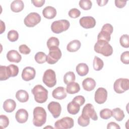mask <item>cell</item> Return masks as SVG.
Instances as JSON below:
<instances>
[{"label":"cell","mask_w":129,"mask_h":129,"mask_svg":"<svg viewBox=\"0 0 129 129\" xmlns=\"http://www.w3.org/2000/svg\"><path fill=\"white\" fill-rule=\"evenodd\" d=\"M119 42L120 45L124 48L129 47V37L127 34L122 35L119 38Z\"/></svg>","instance_id":"74e56055"},{"label":"cell","mask_w":129,"mask_h":129,"mask_svg":"<svg viewBox=\"0 0 129 129\" xmlns=\"http://www.w3.org/2000/svg\"><path fill=\"white\" fill-rule=\"evenodd\" d=\"M36 75L35 70L31 67H25L22 73V79L25 81H29L34 79Z\"/></svg>","instance_id":"9a60e30c"},{"label":"cell","mask_w":129,"mask_h":129,"mask_svg":"<svg viewBox=\"0 0 129 129\" xmlns=\"http://www.w3.org/2000/svg\"><path fill=\"white\" fill-rule=\"evenodd\" d=\"M80 25L85 29H90L95 27V19L91 16H86L81 18L79 20Z\"/></svg>","instance_id":"5bb4252c"},{"label":"cell","mask_w":129,"mask_h":129,"mask_svg":"<svg viewBox=\"0 0 129 129\" xmlns=\"http://www.w3.org/2000/svg\"><path fill=\"white\" fill-rule=\"evenodd\" d=\"M35 100L39 103L46 102L48 98V91L41 85H37L31 90Z\"/></svg>","instance_id":"7a4b0ae2"},{"label":"cell","mask_w":129,"mask_h":129,"mask_svg":"<svg viewBox=\"0 0 129 129\" xmlns=\"http://www.w3.org/2000/svg\"><path fill=\"white\" fill-rule=\"evenodd\" d=\"M94 49L95 52L105 56H109L113 53L112 47L108 42L104 40H97L94 45Z\"/></svg>","instance_id":"3957f363"},{"label":"cell","mask_w":129,"mask_h":129,"mask_svg":"<svg viewBox=\"0 0 129 129\" xmlns=\"http://www.w3.org/2000/svg\"><path fill=\"white\" fill-rule=\"evenodd\" d=\"M19 50L20 53L23 54H28L31 52V49L26 44H22L19 46Z\"/></svg>","instance_id":"7bdbcfd3"},{"label":"cell","mask_w":129,"mask_h":129,"mask_svg":"<svg viewBox=\"0 0 129 129\" xmlns=\"http://www.w3.org/2000/svg\"><path fill=\"white\" fill-rule=\"evenodd\" d=\"M107 98V90L102 87L98 88L95 92L94 99L95 102L99 104L104 103Z\"/></svg>","instance_id":"7c38bea8"},{"label":"cell","mask_w":129,"mask_h":129,"mask_svg":"<svg viewBox=\"0 0 129 129\" xmlns=\"http://www.w3.org/2000/svg\"><path fill=\"white\" fill-rule=\"evenodd\" d=\"M70 26V23L67 20H60L54 21L51 25V31L56 34L60 33L67 30Z\"/></svg>","instance_id":"277c9868"},{"label":"cell","mask_w":129,"mask_h":129,"mask_svg":"<svg viewBox=\"0 0 129 129\" xmlns=\"http://www.w3.org/2000/svg\"><path fill=\"white\" fill-rule=\"evenodd\" d=\"M61 52L58 47H53L49 49V53L47 55L46 61L48 63L53 64L58 61L61 57Z\"/></svg>","instance_id":"ba28073f"},{"label":"cell","mask_w":129,"mask_h":129,"mask_svg":"<svg viewBox=\"0 0 129 129\" xmlns=\"http://www.w3.org/2000/svg\"><path fill=\"white\" fill-rule=\"evenodd\" d=\"M47 109L55 118L58 117L61 113V107L58 102L55 101L50 102L47 106Z\"/></svg>","instance_id":"4fadbf2b"},{"label":"cell","mask_w":129,"mask_h":129,"mask_svg":"<svg viewBox=\"0 0 129 129\" xmlns=\"http://www.w3.org/2000/svg\"><path fill=\"white\" fill-rule=\"evenodd\" d=\"M52 97L58 100H62L67 97L66 89L63 87H58L54 89L52 93Z\"/></svg>","instance_id":"e0dca14e"},{"label":"cell","mask_w":129,"mask_h":129,"mask_svg":"<svg viewBox=\"0 0 129 129\" xmlns=\"http://www.w3.org/2000/svg\"><path fill=\"white\" fill-rule=\"evenodd\" d=\"M80 90V87L78 83L73 82L69 83L67 85L66 91L70 94H74L79 92Z\"/></svg>","instance_id":"cb8c5ba5"},{"label":"cell","mask_w":129,"mask_h":129,"mask_svg":"<svg viewBox=\"0 0 129 129\" xmlns=\"http://www.w3.org/2000/svg\"><path fill=\"white\" fill-rule=\"evenodd\" d=\"M108 0H97L96 2L98 4L99 6H103L106 5V4L108 3Z\"/></svg>","instance_id":"c3c4849f"},{"label":"cell","mask_w":129,"mask_h":129,"mask_svg":"<svg viewBox=\"0 0 129 129\" xmlns=\"http://www.w3.org/2000/svg\"><path fill=\"white\" fill-rule=\"evenodd\" d=\"M42 14L46 19H51L54 18L56 15V9L51 6L46 7L42 11Z\"/></svg>","instance_id":"ffe728a7"},{"label":"cell","mask_w":129,"mask_h":129,"mask_svg":"<svg viewBox=\"0 0 129 129\" xmlns=\"http://www.w3.org/2000/svg\"><path fill=\"white\" fill-rule=\"evenodd\" d=\"M113 89L114 91L121 94L124 93L129 89V80L126 78H119L114 83Z\"/></svg>","instance_id":"52a82bcc"},{"label":"cell","mask_w":129,"mask_h":129,"mask_svg":"<svg viewBox=\"0 0 129 129\" xmlns=\"http://www.w3.org/2000/svg\"><path fill=\"white\" fill-rule=\"evenodd\" d=\"M81 42L78 40H74L70 42L67 46V49L68 51L73 52L78 51L81 47Z\"/></svg>","instance_id":"d4e9b609"},{"label":"cell","mask_w":129,"mask_h":129,"mask_svg":"<svg viewBox=\"0 0 129 129\" xmlns=\"http://www.w3.org/2000/svg\"><path fill=\"white\" fill-rule=\"evenodd\" d=\"M8 39L11 42L16 41L19 38V34L18 32L14 30H10L7 35Z\"/></svg>","instance_id":"8d00e7d4"},{"label":"cell","mask_w":129,"mask_h":129,"mask_svg":"<svg viewBox=\"0 0 129 129\" xmlns=\"http://www.w3.org/2000/svg\"><path fill=\"white\" fill-rule=\"evenodd\" d=\"M35 61L40 64H42L46 61L47 55L43 52L39 51L36 53L34 56Z\"/></svg>","instance_id":"f546056e"},{"label":"cell","mask_w":129,"mask_h":129,"mask_svg":"<svg viewBox=\"0 0 129 129\" xmlns=\"http://www.w3.org/2000/svg\"><path fill=\"white\" fill-rule=\"evenodd\" d=\"M10 78L8 72L7 70V67L5 66H0V80L5 81Z\"/></svg>","instance_id":"836d02e7"},{"label":"cell","mask_w":129,"mask_h":129,"mask_svg":"<svg viewBox=\"0 0 129 129\" xmlns=\"http://www.w3.org/2000/svg\"><path fill=\"white\" fill-rule=\"evenodd\" d=\"M29 114L27 111L23 108L19 109L15 114V118L17 122L20 123L26 122L28 118Z\"/></svg>","instance_id":"2e32d148"},{"label":"cell","mask_w":129,"mask_h":129,"mask_svg":"<svg viewBox=\"0 0 129 129\" xmlns=\"http://www.w3.org/2000/svg\"><path fill=\"white\" fill-rule=\"evenodd\" d=\"M93 66L94 69L95 71H98L101 70L103 68L104 66V62L101 58L95 56L93 60Z\"/></svg>","instance_id":"4dcf8cb0"},{"label":"cell","mask_w":129,"mask_h":129,"mask_svg":"<svg viewBox=\"0 0 129 129\" xmlns=\"http://www.w3.org/2000/svg\"><path fill=\"white\" fill-rule=\"evenodd\" d=\"M46 44L47 47L49 49L53 47H58L59 45V41L57 38L51 37L48 39Z\"/></svg>","instance_id":"d6a6232c"},{"label":"cell","mask_w":129,"mask_h":129,"mask_svg":"<svg viewBox=\"0 0 129 129\" xmlns=\"http://www.w3.org/2000/svg\"><path fill=\"white\" fill-rule=\"evenodd\" d=\"M78 124L82 126L85 127L88 126L90 123V119L86 118L82 115H80L78 119Z\"/></svg>","instance_id":"ab89813d"},{"label":"cell","mask_w":129,"mask_h":129,"mask_svg":"<svg viewBox=\"0 0 129 129\" xmlns=\"http://www.w3.org/2000/svg\"><path fill=\"white\" fill-rule=\"evenodd\" d=\"M46 112L42 107L37 106L33 110V124L38 127L42 126L46 121Z\"/></svg>","instance_id":"6da1fadb"},{"label":"cell","mask_w":129,"mask_h":129,"mask_svg":"<svg viewBox=\"0 0 129 129\" xmlns=\"http://www.w3.org/2000/svg\"><path fill=\"white\" fill-rule=\"evenodd\" d=\"M79 6L84 10H89L91 9L92 4L90 0H81L79 2Z\"/></svg>","instance_id":"e575fe53"},{"label":"cell","mask_w":129,"mask_h":129,"mask_svg":"<svg viewBox=\"0 0 129 129\" xmlns=\"http://www.w3.org/2000/svg\"><path fill=\"white\" fill-rule=\"evenodd\" d=\"M81 115L88 119L91 118L93 120L98 119V116L94 107L91 103H87L85 105L83 108Z\"/></svg>","instance_id":"8fae6325"},{"label":"cell","mask_w":129,"mask_h":129,"mask_svg":"<svg viewBox=\"0 0 129 129\" xmlns=\"http://www.w3.org/2000/svg\"><path fill=\"white\" fill-rule=\"evenodd\" d=\"M80 106H81L78 103L75 101L72 100V101L68 103L67 105V110L70 114L75 115L79 112Z\"/></svg>","instance_id":"7402d4cb"},{"label":"cell","mask_w":129,"mask_h":129,"mask_svg":"<svg viewBox=\"0 0 129 129\" xmlns=\"http://www.w3.org/2000/svg\"><path fill=\"white\" fill-rule=\"evenodd\" d=\"M41 16L35 12L29 13L25 18L24 22L25 25L28 27H33L38 24L41 21Z\"/></svg>","instance_id":"30bf717a"},{"label":"cell","mask_w":129,"mask_h":129,"mask_svg":"<svg viewBox=\"0 0 129 129\" xmlns=\"http://www.w3.org/2000/svg\"><path fill=\"white\" fill-rule=\"evenodd\" d=\"M74 119L70 117L66 116L57 120L54 123V128L56 129H68L74 126Z\"/></svg>","instance_id":"9c48e42d"},{"label":"cell","mask_w":129,"mask_h":129,"mask_svg":"<svg viewBox=\"0 0 129 129\" xmlns=\"http://www.w3.org/2000/svg\"><path fill=\"white\" fill-rule=\"evenodd\" d=\"M1 34L3 33L4 31H5V23L1 20Z\"/></svg>","instance_id":"681fc988"},{"label":"cell","mask_w":129,"mask_h":129,"mask_svg":"<svg viewBox=\"0 0 129 129\" xmlns=\"http://www.w3.org/2000/svg\"><path fill=\"white\" fill-rule=\"evenodd\" d=\"M68 14L70 17L72 18H77L80 16L81 12L76 8H73L70 10Z\"/></svg>","instance_id":"60d3db41"},{"label":"cell","mask_w":129,"mask_h":129,"mask_svg":"<svg viewBox=\"0 0 129 129\" xmlns=\"http://www.w3.org/2000/svg\"><path fill=\"white\" fill-rule=\"evenodd\" d=\"M76 76L73 72H68L66 73L63 76V82L67 85L70 83L74 82Z\"/></svg>","instance_id":"1f68e13d"},{"label":"cell","mask_w":129,"mask_h":129,"mask_svg":"<svg viewBox=\"0 0 129 129\" xmlns=\"http://www.w3.org/2000/svg\"><path fill=\"white\" fill-rule=\"evenodd\" d=\"M32 3L36 7H41L44 4L45 0H32Z\"/></svg>","instance_id":"f6af8a7d"},{"label":"cell","mask_w":129,"mask_h":129,"mask_svg":"<svg viewBox=\"0 0 129 129\" xmlns=\"http://www.w3.org/2000/svg\"><path fill=\"white\" fill-rule=\"evenodd\" d=\"M16 107V103L11 99H8L5 101L3 104V108L7 112H12L14 111Z\"/></svg>","instance_id":"44dd1931"},{"label":"cell","mask_w":129,"mask_h":129,"mask_svg":"<svg viewBox=\"0 0 129 129\" xmlns=\"http://www.w3.org/2000/svg\"><path fill=\"white\" fill-rule=\"evenodd\" d=\"M7 58L10 62L18 63L22 59V56L16 50H11L7 54Z\"/></svg>","instance_id":"ac0fdd59"},{"label":"cell","mask_w":129,"mask_h":129,"mask_svg":"<svg viewBox=\"0 0 129 129\" xmlns=\"http://www.w3.org/2000/svg\"><path fill=\"white\" fill-rule=\"evenodd\" d=\"M83 89L87 91H91L94 89L96 86L95 81L91 78H87L82 82Z\"/></svg>","instance_id":"d6986e66"},{"label":"cell","mask_w":129,"mask_h":129,"mask_svg":"<svg viewBox=\"0 0 129 129\" xmlns=\"http://www.w3.org/2000/svg\"><path fill=\"white\" fill-rule=\"evenodd\" d=\"M42 81L43 83L48 87H54L56 84V75L55 72L51 69H48L44 73Z\"/></svg>","instance_id":"8992f818"},{"label":"cell","mask_w":129,"mask_h":129,"mask_svg":"<svg viewBox=\"0 0 129 129\" xmlns=\"http://www.w3.org/2000/svg\"><path fill=\"white\" fill-rule=\"evenodd\" d=\"M112 116V111L108 108L103 109L100 111V116L102 119H107Z\"/></svg>","instance_id":"d590c367"},{"label":"cell","mask_w":129,"mask_h":129,"mask_svg":"<svg viewBox=\"0 0 129 129\" xmlns=\"http://www.w3.org/2000/svg\"><path fill=\"white\" fill-rule=\"evenodd\" d=\"M127 1H118L115 0V5L116 7L121 9L123 8L126 4Z\"/></svg>","instance_id":"bcb514c9"},{"label":"cell","mask_w":129,"mask_h":129,"mask_svg":"<svg viewBox=\"0 0 129 129\" xmlns=\"http://www.w3.org/2000/svg\"><path fill=\"white\" fill-rule=\"evenodd\" d=\"M119 125L115 122H110L107 124V128H115V129H120Z\"/></svg>","instance_id":"7dc6e473"},{"label":"cell","mask_w":129,"mask_h":129,"mask_svg":"<svg viewBox=\"0 0 129 129\" xmlns=\"http://www.w3.org/2000/svg\"><path fill=\"white\" fill-rule=\"evenodd\" d=\"M16 98L20 102H26L29 99V94L25 90H19L16 93Z\"/></svg>","instance_id":"4316f807"},{"label":"cell","mask_w":129,"mask_h":129,"mask_svg":"<svg viewBox=\"0 0 129 129\" xmlns=\"http://www.w3.org/2000/svg\"><path fill=\"white\" fill-rule=\"evenodd\" d=\"M112 115L114 118L118 121H121L124 117V112L119 108H115L112 111Z\"/></svg>","instance_id":"83f0119b"},{"label":"cell","mask_w":129,"mask_h":129,"mask_svg":"<svg viewBox=\"0 0 129 129\" xmlns=\"http://www.w3.org/2000/svg\"><path fill=\"white\" fill-rule=\"evenodd\" d=\"M24 7V4L21 0H15L11 4V9L15 13H19L22 11Z\"/></svg>","instance_id":"603a6c76"},{"label":"cell","mask_w":129,"mask_h":129,"mask_svg":"<svg viewBox=\"0 0 129 129\" xmlns=\"http://www.w3.org/2000/svg\"><path fill=\"white\" fill-rule=\"evenodd\" d=\"M9 124V119L5 115H0V125L2 128H6Z\"/></svg>","instance_id":"f35d334b"},{"label":"cell","mask_w":129,"mask_h":129,"mask_svg":"<svg viewBox=\"0 0 129 129\" xmlns=\"http://www.w3.org/2000/svg\"><path fill=\"white\" fill-rule=\"evenodd\" d=\"M113 26L110 24L106 23L104 24L98 35L97 40H104L108 42L110 40V36L113 32Z\"/></svg>","instance_id":"5b68a950"},{"label":"cell","mask_w":129,"mask_h":129,"mask_svg":"<svg viewBox=\"0 0 129 129\" xmlns=\"http://www.w3.org/2000/svg\"><path fill=\"white\" fill-rule=\"evenodd\" d=\"M120 60L124 64L129 63V51H126L122 53L120 55Z\"/></svg>","instance_id":"b9f144b4"},{"label":"cell","mask_w":129,"mask_h":129,"mask_svg":"<svg viewBox=\"0 0 129 129\" xmlns=\"http://www.w3.org/2000/svg\"><path fill=\"white\" fill-rule=\"evenodd\" d=\"M73 100L76 102L81 106H82L85 103V99L84 97L82 95H78L75 97L73 99Z\"/></svg>","instance_id":"ee69618b"},{"label":"cell","mask_w":129,"mask_h":129,"mask_svg":"<svg viewBox=\"0 0 129 129\" xmlns=\"http://www.w3.org/2000/svg\"><path fill=\"white\" fill-rule=\"evenodd\" d=\"M76 71L79 76H85L89 72V67L85 63H80L77 66Z\"/></svg>","instance_id":"484cf974"},{"label":"cell","mask_w":129,"mask_h":129,"mask_svg":"<svg viewBox=\"0 0 129 129\" xmlns=\"http://www.w3.org/2000/svg\"><path fill=\"white\" fill-rule=\"evenodd\" d=\"M7 70L9 76L10 77H15L17 76L19 73V68L17 66L11 64L7 66Z\"/></svg>","instance_id":"f1b7e54d"}]
</instances>
